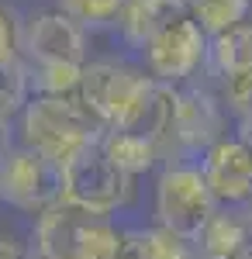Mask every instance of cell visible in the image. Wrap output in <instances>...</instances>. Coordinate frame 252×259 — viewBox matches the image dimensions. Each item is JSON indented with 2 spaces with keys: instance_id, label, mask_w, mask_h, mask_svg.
<instances>
[{
  "instance_id": "obj_1",
  "label": "cell",
  "mask_w": 252,
  "mask_h": 259,
  "mask_svg": "<svg viewBox=\"0 0 252 259\" xmlns=\"http://www.w3.org/2000/svg\"><path fill=\"white\" fill-rule=\"evenodd\" d=\"M104 135V124H100L83 100L73 97H35L24 100L21 107V139L24 149L45 156L49 162H56L59 169L76 156L79 149L87 145H97Z\"/></svg>"
},
{
  "instance_id": "obj_2",
  "label": "cell",
  "mask_w": 252,
  "mask_h": 259,
  "mask_svg": "<svg viewBox=\"0 0 252 259\" xmlns=\"http://www.w3.org/2000/svg\"><path fill=\"white\" fill-rule=\"evenodd\" d=\"M31 249L45 259H117L121 232L107 218L87 214L69 204H56L38 214Z\"/></svg>"
},
{
  "instance_id": "obj_3",
  "label": "cell",
  "mask_w": 252,
  "mask_h": 259,
  "mask_svg": "<svg viewBox=\"0 0 252 259\" xmlns=\"http://www.w3.org/2000/svg\"><path fill=\"white\" fill-rule=\"evenodd\" d=\"M132 200V177H124L114 162L100 152V145L79 149L62 166V204L87 214L107 218Z\"/></svg>"
},
{
  "instance_id": "obj_4",
  "label": "cell",
  "mask_w": 252,
  "mask_h": 259,
  "mask_svg": "<svg viewBox=\"0 0 252 259\" xmlns=\"http://www.w3.org/2000/svg\"><path fill=\"white\" fill-rule=\"evenodd\" d=\"M218 204L204 183L200 166H170L155 183V214L159 228L183 242H197L204 225L214 218Z\"/></svg>"
},
{
  "instance_id": "obj_5",
  "label": "cell",
  "mask_w": 252,
  "mask_h": 259,
  "mask_svg": "<svg viewBox=\"0 0 252 259\" xmlns=\"http://www.w3.org/2000/svg\"><path fill=\"white\" fill-rule=\"evenodd\" d=\"M0 200L28 214H45L62 204V169L24 145L11 149L0 159Z\"/></svg>"
},
{
  "instance_id": "obj_6",
  "label": "cell",
  "mask_w": 252,
  "mask_h": 259,
  "mask_svg": "<svg viewBox=\"0 0 252 259\" xmlns=\"http://www.w3.org/2000/svg\"><path fill=\"white\" fill-rule=\"evenodd\" d=\"M145 59L152 69V80L176 83L207 59V35L197 28L194 18H180L145 41Z\"/></svg>"
},
{
  "instance_id": "obj_7",
  "label": "cell",
  "mask_w": 252,
  "mask_h": 259,
  "mask_svg": "<svg viewBox=\"0 0 252 259\" xmlns=\"http://www.w3.org/2000/svg\"><path fill=\"white\" fill-rule=\"evenodd\" d=\"M138 83H142V76H138L135 69H128V66H117V62H90L87 66L83 62V76H79L76 97L104 124V132H111L121 121L124 107L132 104Z\"/></svg>"
},
{
  "instance_id": "obj_8",
  "label": "cell",
  "mask_w": 252,
  "mask_h": 259,
  "mask_svg": "<svg viewBox=\"0 0 252 259\" xmlns=\"http://www.w3.org/2000/svg\"><path fill=\"white\" fill-rule=\"evenodd\" d=\"M204 183L214 204L252 207V145L242 139H221L204 152Z\"/></svg>"
},
{
  "instance_id": "obj_9",
  "label": "cell",
  "mask_w": 252,
  "mask_h": 259,
  "mask_svg": "<svg viewBox=\"0 0 252 259\" xmlns=\"http://www.w3.org/2000/svg\"><path fill=\"white\" fill-rule=\"evenodd\" d=\"M21 49L31 66H45V62H73L83 66L87 59V41H83V28L73 18H66L62 11H38L31 14L21 35Z\"/></svg>"
},
{
  "instance_id": "obj_10",
  "label": "cell",
  "mask_w": 252,
  "mask_h": 259,
  "mask_svg": "<svg viewBox=\"0 0 252 259\" xmlns=\"http://www.w3.org/2000/svg\"><path fill=\"white\" fill-rule=\"evenodd\" d=\"M173 111H176V90L173 83L142 76L132 104L111 132H128L135 139H145L152 145H162V139L173 132Z\"/></svg>"
},
{
  "instance_id": "obj_11",
  "label": "cell",
  "mask_w": 252,
  "mask_h": 259,
  "mask_svg": "<svg viewBox=\"0 0 252 259\" xmlns=\"http://www.w3.org/2000/svg\"><path fill=\"white\" fill-rule=\"evenodd\" d=\"M221 104L204 94V90H183L176 94V111H173V132L180 145L187 149H211L214 142H221Z\"/></svg>"
},
{
  "instance_id": "obj_12",
  "label": "cell",
  "mask_w": 252,
  "mask_h": 259,
  "mask_svg": "<svg viewBox=\"0 0 252 259\" xmlns=\"http://www.w3.org/2000/svg\"><path fill=\"white\" fill-rule=\"evenodd\" d=\"M180 18H190L187 0H124L117 24H121V35L132 45L145 49V41L152 35H159L166 24H173Z\"/></svg>"
},
{
  "instance_id": "obj_13",
  "label": "cell",
  "mask_w": 252,
  "mask_h": 259,
  "mask_svg": "<svg viewBox=\"0 0 252 259\" xmlns=\"http://www.w3.org/2000/svg\"><path fill=\"white\" fill-rule=\"evenodd\" d=\"M197 242H200V252H197L200 259H238L249 249L252 232L235 211H228V214L214 211V218L204 225V232L197 235Z\"/></svg>"
},
{
  "instance_id": "obj_14",
  "label": "cell",
  "mask_w": 252,
  "mask_h": 259,
  "mask_svg": "<svg viewBox=\"0 0 252 259\" xmlns=\"http://www.w3.org/2000/svg\"><path fill=\"white\" fill-rule=\"evenodd\" d=\"M117 259H194L190 242L176 239L166 228H132L121 232Z\"/></svg>"
},
{
  "instance_id": "obj_15",
  "label": "cell",
  "mask_w": 252,
  "mask_h": 259,
  "mask_svg": "<svg viewBox=\"0 0 252 259\" xmlns=\"http://www.w3.org/2000/svg\"><path fill=\"white\" fill-rule=\"evenodd\" d=\"M207 59L225 80L252 73V21H238L235 28L214 35L207 41Z\"/></svg>"
},
{
  "instance_id": "obj_16",
  "label": "cell",
  "mask_w": 252,
  "mask_h": 259,
  "mask_svg": "<svg viewBox=\"0 0 252 259\" xmlns=\"http://www.w3.org/2000/svg\"><path fill=\"white\" fill-rule=\"evenodd\" d=\"M97 145L124 177L149 173L155 166V159H159V145H152V142H145V139H135L128 132H104Z\"/></svg>"
},
{
  "instance_id": "obj_17",
  "label": "cell",
  "mask_w": 252,
  "mask_h": 259,
  "mask_svg": "<svg viewBox=\"0 0 252 259\" xmlns=\"http://www.w3.org/2000/svg\"><path fill=\"white\" fill-rule=\"evenodd\" d=\"M187 14L197 21L204 35H221L249 14V0H187Z\"/></svg>"
},
{
  "instance_id": "obj_18",
  "label": "cell",
  "mask_w": 252,
  "mask_h": 259,
  "mask_svg": "<svg viewBox=\"0 0 252 259\" xmlns=\"http://www.w3.org/2000/svg\"><path fill=\"white\" fill-rule=\"evenodd\" d=\"M28 73V87H35V94L41 97H73L79 90V76H83V66L73 62H45V66H24Z\"/></svg>"
},
{
  "instance_id": "obj_19",
  "label": "cell",
  "mask_w": 252,
  "mask_h": 259,
  "mask_svg": "<svg viewBox=\"0 0 252 259\" xmlns=\"http://www.w3.org/2000/svg\"><path fill=\"white\" fill-rule=\"evenodd\" d=\"M28 100V73H24V62L11 59L0 62V118L11 121V114H18Z\"/></svg>"
},
{
  "instance_id": "obj_20",
  "label": "cell",
  "mask_w": 252,
  "mask_h": 259,
  "mask_svg": "<svg viewBox=\"0 0 252 259\" xmlns=\"http://www.w3.org/2000/svg\"><path fill=\"white\" fill-rule=\"evenodd\" d=\"M124 7V0H59V11L66 18H73L83 28V24H107V21H117Z\"/></svg>"
},
{
  "instance_id": "obj_21",
  "label": "cell",
  "mask_w": 252,
  "mask_h": 259,
  "mask_svg": "<svg viewBox=\"0 0 252 259\" xmlns=\"http://www.w3.org/2000/svg\"><path fill=\"white\" fill-rule=\"evenodd\" d=\"M18 59V28H14V18L0 7V62Z\"/></svg>"
},
{
  "instance_id": "obj_22",
  "label": "cell",
  "mask_w": 252,
  "mask_h": 259,
  "mask_svg": "<svg viewBox=\"0 0 252 259\" xmlns=\"http://www.w3.org/2000/svg\"><path fill=\"white\" fill-rule=\"evenodd\" d=\"M0 259H24V249L11 239H0Z\"/></svg>"
},
{
  "instance_id": "obj_23",
  "label": "cell",
  "mask_w": 252,
  "mask_h": 259,
  "mask_svg": "<svg viewBox=\"0 0 252 259\" xmlns=\"http://www.w3.org/2000/svg\"><path fill=\"white\" fill-rule=\"evenodd\" d=\"M11 149H14L11 145V124H7V118H0V159H7Z\"/></svg>"
},
{
  "instance_id": "obj_24",
  "label": "cell",
  "mask_w": 252,
  "mask_h": 259,
  "mask_svg": "<svg viewBox=\"0 0 252 259\" xmlns=\"http://www.w3.org/2000/svg\"><path fill=\"white\" fill-rule=\"evenodd\" d=\"M238 139L245 142V145H252V114L238 118Z\"/></svg>"
},
{
  "instance_id": "obj_25",
  "label": "cell",
  "mask_w": 252,
  "mask_h": 259,
  "mask_svg": "<svg viewBox=\"0 0 252 259\" xmlns=\"http://www.w3.org/2000/svg\"><path fill=\"white\" fill-rule=\"evenodd\" d=\"M24 259H45V256H41V252H35V249H31V252H24Z\"/></svg>"
}]
</instances>
